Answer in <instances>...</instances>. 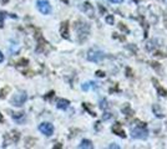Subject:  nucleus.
I'll use <instances>...</instances> for the list:
<instances>
[{
	"mask_svg": "<svg viewBox=\"0 0 167 149\" xmlns=\"http://www.w3.org/2000/svg\"><path fill=\"white\" fill-rule=\"evenodd\" d=\"M131 135H132V138L146 139L148 137V132L146 130V123H140L135 128L131 129Z\"/></svg>",
	"mask_w": 167,
	"mask_h": 149,
	"instance_id": "nucleus-2",
	"label": "nucleus"
},
{
	"mask_svg": "<svg viewBox=\"0 0 167 149\" xmlns=\"http://www.w3.org/2000/svg\"><path fill=\"white\" fill-rule=\"evenodd\" d=\"M81 10L84 11V13H86L89 16H91V17L94 16V8L90 3H84L82 6H81Z\"/></svg>",
	"mask_w": 167,
	"mask_h": 149,
	"instance_id": "nucleus-9",
	"label": "nucleus"
},
{
	"mask_svg": "<svg viewBox=\"0 0 167 149\" xmlns=\"http://www.w3.org/2000/svg\"><path fill=\"white\" fill-rule=\"evenodd\" d=\"M120 29H121V30H125V31H126V32H129V30H127V27H126V26H125V25H123V24H120Z\"/></svg>",
	"mask_w": 167,
	"mask_h": 149,
	"instance_id": "nucleus-19",
	"label": "nucleus"
},
{
	"mask_svg": "<svg viewBox=\"0 0 167 149\" xmlns=\"http://www.w3.org/2000/svg\"><path fill=\"white\" fill-rule=\"evenodd\" d=\"M135 1H140V0H135Z\"/></svg>",
	"mask_w": 167,
	"mask_h": 149,
	"instance_id": "nucleus-29",
	"label": "nucleus"
},
{
	"mask_svg": "<svg viewBox=\"0 0 167 149\" xmlns=\"http://www.w3.org/2000/svg\"><path fill=\"white\" fill-rule=\"evenodd\" d=\"M127 72L131 73V70H130V68H127ZM131 76H132V75H129V77H131Z\"/></svg>",
	"mask_w": 167,
	"mask_h": 149,
	"instance_id": "nucleus-26",
	"label": "nucleus"
},
{
	"mask_svg": "<svg viewBox=\"0 0 167 149\" xmlns=\"http://www.w3.org/2000/svg\"><path fill=\"white\" fill-rule=\"evenodd\" d=\"M62 1H64V3H66V4H68V3H69V0H62Z\"/></svg>",
	"mask_w": 167,
	"mask_h": 149,
	"instance_id": "nucleus-28",
	"label": "nucleus"
},
{
	"mask_svg": "<svg viewBox=\"0 0 167 149\" xmlns=\"http://www.w3.org/2000/svg\"><path fill=\"white\" fill-rule=\"evenodd\" d=\"M36 6H38L40 13L44 14V15H47V14L51 13V5L47 0H39V1L36 3Z\"/></svg>",
	"mask_w": 167,
	"mask_h": 149,
	"instance_id": "nucleus-5",
	"label": "nucleus"
},
{
	"mask_svg": "<svg viewBox=\"0 0 167 149\" xmlns=\"http://www.w3.org/2000/svg\"><path fill=\"white\" fill-rule=\"evenodd\" d=\"M106 22L109 24V25H114V22H115L114 15H109V16H106Z\"/></svg>",
	"mask_w": 167,
	"mask_h": 149,
	"instance_id": "nucleus-17",
	"label": "nucleus"
},
{
	"mask_svg": "<svg viewBox=\"0 0 167 149\" xmlns=\"http://www.w3.org/2000/svg\"><path fill=\"white\" fill-rule=\"evenodd\" d=\"M52 96H54V92L51 91L50 93H47V96H46V98H49V97H52Z\"/></svg>",
	"mask_w": 167,
	"mask_h": 149,
	"instance_id": "nucleus-25",
	"label": "nucleus"
},
{
	"mask_svg": "<svg viewBox=\"0 0 167 149\" xmlns=\"http://www.w3.org/2000/svg\"><path fill=\"white\" fill-rule=\"evenodd\" d=\"M163 22H165V26H166V29H167V13H166L165 16H163Z\"/></svg>",
	"mask_w": 167,
	"mask_h": 149,
	"instance_id": "nucleus-20",
	"label": "nucleus"
},
{
	"mask_svg": "<svg viewBox=\"0 0 167 149\" xmlns=\"http://www.w3.org/2000/svg\"><path fill=\"white\" fill-rule=\"evenodd\" d=\"M152 83L155 85V87L157 88V92H158V94H160L161 97H166L167 96V91H166L165 88H162V87L160 86V83H158V81L156 78H152Z\"/></svg>",
	"mask_w": 167,
	"mask_h": 149,
	"instance_id": "nucleus-10",
	"label": "nucleus"
},
{
	"mask_svg": "<svg viewBox=\"0 0 167 149\" xmlns=\"http://www.w3.org/2000/svg\"><path fill=\"white\" fill-rule=\"evenodd\" d=\"M8 16H11L13 19H16V15H14V14H11V15H9L8 13H5V11H0V26H3V24H4V19L5 17H8Z\"/></svg>",
	"mask_w": 167,
	"mask_h": 149,
	"instance_id": "nucleus-13",
	"label": "nucleus"
},
{
	"mask_svg": "<svg viewBox=\"0 0 167 149\" xmlns=\"http://www.w3.org/2000/svg\"><path fill=\"white\" fill-rule=\"evenodd\" d=\"M8 1H9V0H3V3H4V4H7Z\"/></svg>",
	"mask_w": 167,
	"mask_h": 149,
	"instance_id": "nucleus-27",
	"label": "nucleus"
},
{
	"mask_svg": "<svg viewBox=\"0 0 167 149\" xmlns=\"http://www.w3.org/2000/svg\"><path fill=\"white\" fill-rule=\"evenodd\" d=\"M152 67H155V68L160 70V66H158V63H157V62H153V63H152Z\"/></svg>",
	"mask_w": 167,
	"mask_h": 149,
	"instance_id": "nucleus-22",
	"label": "nucleus"
},
{
	"mask_svg": "<svg viewBox=\"0 0 167 149\" xmlns=\"http://www.w3.org/2000/svg\"><path fill=\"white\" fill-rule=\"evenodd\" d=\"M100 108H101V109H105V108H107V104H106V101H101V104H100Z\"/></svg>",
	"mask_w": 167,
	"mask_h": 149,
	"instance_id": "nucleus-18",
	"label": "nucleus"
},
{
	"mask_svg": "<svg viewBox=\"0 0 167 149\" xmlns=\"http://www.w3.org/2000/svg\"><path fill=\"white\" fill-rule=\"evenodd\" d=\"M152 111H153V113H155V114H156L158 118H162V117H163V112L161 111V108H160L158 104H153V106H152Z\"/></svg>",
	"mask_w": 167,
	"mask_h": 149,
	"instance_id": "nucleus-14",
	"label": "nucleus"
},
{
	"mask_svg": "<svg viewBox=\"0 0 167 149\" xmlns=\"http://www.w3.org/2000/svg\"><path fill=\"white\" fill-rule=\"evenodd\" d=\"M60 34H61V36L64 39H69V22L68 21H64L61 22V25H60Z\"/></svg>",
	"mask_w": 167,
	"mask_h": 149,
	"instance_id": "nucleus-8",
	"label": "nucleus"
},
{
	"mask_svg": "<svg viewBox=\"0 0 167 149\" xmlns=\"http://www.w3.org/2000/svg\"><path fill=\"white\" fill-rule=\"evenodd\" d=\"M75 29H76L77 36H79V41L80 42H84V41L87 39L89 34H90V26L84 21H77L75 25Z\"/></svg>",
	"mask_w": 167,
	"mask_h": 149,
	"instance_id": "nucleus-1",
	"label": "nucleus"
},
{
	"mask_svg": "<svg viewBox=\"0 0 167 149\" xmlns=\"http://www.w3.org/2000/svg\"><path fill=\"white\" fill-rule=\"evenodd\" d=\"M4 61V55H3V52L0 51V63H1Z\"/></svg>",
	"mask_w": 167,
	"mask_h": 149,
	"instance_id": "nucleus-23",
	"label": "nucleus"
},
{
	"mask_svg": "<svg viewBox=\"0 0 167 149\" xmlns=\"http://www.w3.org/2000/svg\"><path fill=\"white\" fill-rule=\"evenodd\" d=\"M96 75H97L99 77H102V76H105V73L102 72V71H97V72H96Z\"/></svg>",
	"mask_w": 167,
	"mask_h": 149,
	"instance_id": "nucleus-21",
	"label": "nucleus"
},
{
	"mask_svg": "<svg viewBox=\"0 0 167 149\" xmlns=\"http://www.w3.org/2000/svg\"><path fill=\"white\" fill-rule=\"evenodd\" d=\"M105 56H106L105 53L102 51L97 50V49H91L87 52V60L91 62H100L101 60L105 58Z\"/></svg>",
	"mask_w": 167,
	"mask_h": 149,
	"instance_id": "nucleus-3",
	"label": "nucleus"
},
{
	"mask_svg": "<svg viewBox=\"0 0 167 149\" xmlns=\"http://www.w3.org/2000/svg\"><path fill=\"white\" fill-rule=\"evenodd\" d=\"M69 104H70V102L68 99H64V98H60L57 101V104H56V107L59 109H66L68 107H69Z\"/></svg>",
	"mask_w": 167,
	"mask_h": 149,
	"instance_id": "nucleus-11",
	"label": "nucleus"
},
{
	"mask_svg": "<svg viewBox=\"0 0 167 149\" xmlns=\"http://www.w3.org/2000/svg\"><path fill=\"white\" fill-rule=\"evenodd\" d=\"M39 130L43 134H45L46 137H50L54 133V126L49 122H44V123H41L39 126Z\"/></svg>",
	"mask_w": 167,
	"mask_h": 149,
	"instance_id": "nucleus-6",
	"label": "nucleus"
},
{
	"mask_svg": "<svg viewBox=\"0 0 167 149\" xmlns=\"http://www.w3.org/2000/svg\"><path fill=\"white\" fill-rule=\"evenodd\" d=\"M11 117H13L15 121H17V122H20V119H23L24 117H25V113H15V112H11Z\"/></svg>",
	"mask_w": 167,
	"mask_h": 149,
	"instance_id": "nucleus-15",
	"label": "nucleus"
},
{
	"mask_svg": "<svg viewBox=\"0 0 167 149\" xmlns=\"http://www.w3.org/2000/svg\"><path fill=\"white\" fill-rule=\"evenodd\" d=\"M26 99H28L26 92L20 91V92H17L16 94L13 96V98H11V103H13L14 106H16V107H21L24 103L26 102Z\"/></svg>",
	"mask_w": 167,
	"mask_h": 149,
	"instance_id": "nucleus-4",
	"label": "nucleus"
},
{
	"mask_svg": "<svg viewBox=\"0 0 167 149\" xmlns=\"http://www.w3.org/2000/svg\"><path fill=\"white\" fill-rule=\"evenodd\" d=\"M122 113H127L126 116H132L134 114V112H132V109H131V107H130V104H125V107L122 108Z\"/></svg>",
	"mask_w": 167,
	"mask_h": 149,
	"instance_id": "nucleus-16",
	"label": "nucleus"
},
{
	"mask_svg": "<svg viewBox=\"0 0 167 149\" xmlns=\"http://www.w3.org/2000/svg\"><path fill=\"white\" fill-rule=\"evenodd\" d=\"M112 132H114L115 134H117L118 137H121V138H125L126 137V134H125V130H123V128L121 127V124L120 123H115L114 126H112Z\"/></svg>",
	"mask_w": 167,
	"mask_h": 149,
	"instance_id": "nucleus-7",
	"label": "nucleus"
},
{
	"mask_svg": "<svg viewBox=\"0 0 167 149\" xmlns=\"http://www.w3.org/2000/svg\"><path fill=\"white\" fill-rule=\"evenodd\" d=\"M79 148H85V149H92L94 145H92V143L91 140H89V139H82L81 143H80V145Z\"/></svg>",
	"mask_w": 167,
	"mask_h": 149,
	"instance_id": "nucleus-12",
	"label": "nucleus"
},
{
	"mask_svg": "<svg viewBox=\"0 0 167 149\" xmlns=\"http://www.w3.org/2000/svg\"><path fill=\"white\" fill-rule=\"evenodd\" d=\"M110 1H111V3H122L123 0H110Z\"/></svg>",
	"mask_w": 167,
	"mask_h": 149,
	"instance_id": "nucleus-24",
	"label": "nucleus"
}]
</instances>
